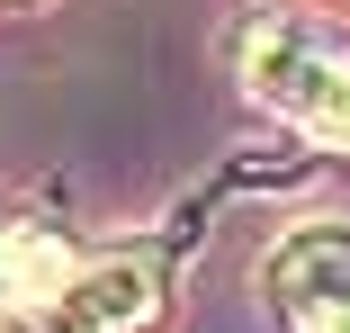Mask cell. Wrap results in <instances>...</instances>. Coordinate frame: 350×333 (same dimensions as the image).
Returning <instances> with one entry per match:
<instances>
[{
	"label": "cell",
	"instance_id": "6da1fadb",
	"mask_svg": "<svg viewBox=\"0 0 350 333\" xmlns=\"http://www.w3.org/2000/svg\"><path fill=\"white\" fill-rule=\"evenodd\" d=\"M243 82L260 108H278L288 126L323 145H350V36L297 10H269L243 27Z\"/></svg>",
	"mask_w": 350,
	"mask_h": 333
},
{
	"label": "cell",
	"instance_id": "7a4b0ae2",
	"mask_svg": "<svg viewBox=\"0 0 350 333\" xmlns=\"http://www.w3.org/2000/svg\"><path fill=\"white\" fill-rule=\"evenodd\" d=\"M162 306L153 271L144 261H90V271H72L45 306H18V315H0V333H144Z\"/></svg>",
	"mask_w": 350,
	"mask_h": 333
},
{
	"label": "cell",
	"instance_id": "3957f363",
	"mask_svg": "<svg viewBox=\"0 0 350 333\" xmlns=\"http://www.w3.org/2000/svg\"><path fill=\"white\" fill-rule=\"evenodd\" d=\"M260 288L278 297L288 333H350V225H297L260 261Z\"/></svg>",
	"mask_w": 350,
	"mask_h": 333
},
{
	"label": "cell",
	"instance_id": "277c9868",
	"mask_svg": "<svg viewBox=\"0 0 350 333\" xmlns=\"http://www.w3.org/2000/svg\"><path fill=\"white\" fill-rule=\"evenodd\" d=\"M10 252H18V217L0 208V288H10Z\"/></svg>",
	"mask_w": 350,
	"mask_h": 333
}]
</instances>
